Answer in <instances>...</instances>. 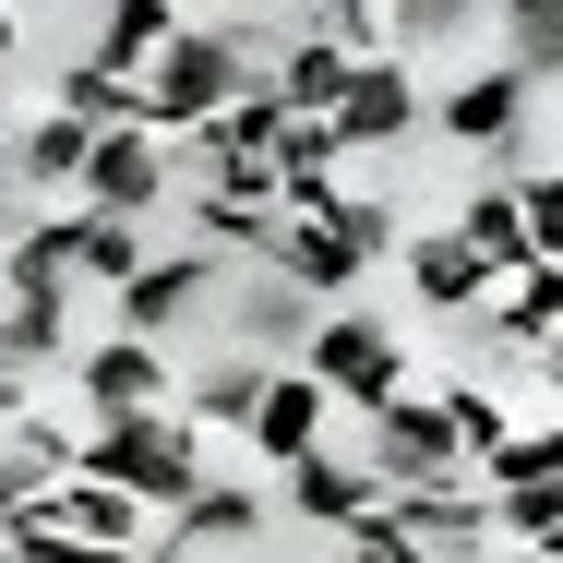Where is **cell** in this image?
I'll use <instances>...</instances> for the list:
<instances>
[{"label":"cell","instance_id":"obj_1","mask_svg":"<svg viewBox=\"0 0 563 563\" xmlns=\"http://www.w3.org/2000/svg\"><path fill=\"white\" fill-rule=\"evenodd\" d=\"M205 455H217V444H205L180 408H132V420H97V432H85V467H97V479H120V492H144L156 516H180V504L217 479Z\"/></svg>","mask_w":563,"mask_h":563},{"label":"cell","instance_id":"obj_2","mask_svg":"<svg viewBox=\"0 0 563 563\" xmlns=\"http://www.w3.org/2000/svg\"><path fill=\"white\" fill-rule=\"evenodd\" d=\"M252 85H264V60H252L228 24H180V48L144 73V120H156L168 144H192V132H205V120H228Z\"/></svg>","mask_w":563,"mask_h":563},{"label":"cell","instance_id":"obj_3","mask_svg":"<svg viewBox=\"0 0 563 563\" xmlns=\"http://www.w3.org/2000/svg\"><path fill=\"white\" fill-rule=\"evenodd\" d=\"M360 467L384 492H455V479H479V455L455 444L444 396H396L384 420H360Z\"/></svg>","mask_w":563,"mask_h":563},{"label":"cell","instance_id":"obj_4","mask_svg":"<svg viewBox=\"0 0 563 563\" xmlns=\"http://www.w3.org/2000/svg\"><path fill=\"white\" fill-rule=\"evenodd\" d=\"M300 360L324 372V396H336V408H360V420H384V408L408 396V347H396V324H384V312H360V300H347V312H324Z\"/></svg>","mask_w":563,"mask_h":563},{"label":"cell","instance_id":"obj_5","mask_svg":"<svg viewBox=\"0 0 563 563\" xmlns=\"http://www.w3.org/2000/svg\"><path fill=\"white\" fill-rule=\"evenodd\" d=\"M168 192H180V144H168L156 120H120V132H97L73 205H97V217H156Z\"/></svg>","mask_w":563,"mask_h":563},{"label":"cell","instance_id":"obj_6","mask_svg":"<svg viewBox=\"0 0 563 563\" xmlns=\"http://www.w3.org/2000/svg\"><path fill=\"white\" fill-rule=\"evenodd\" d=\"M528 109H540V85H528L516 60H479V73H455L444 97H432V132H444V144H467V156H516Z\"/></svg>","mask_w":563,"mask_h":563},{"label":"cell","instance_id":"obj_7","mask_svg":"<svg viewBox=\"0 0 563 563\" xmlns=\"http://www.w3.org/2000/svg\"><path fill=\"white\" fill-rule=\"evenodd\" d=\"M217 276H240V264H217L205 240H192V252H156V264H144V276L109 300V324H120V336H156V347H168L192 312H205V300H228Z\"/></svg>","mask_w":563,"mask_h":563},{"label":"cell","instance_id":"obj_8","mask_svg":"<svg viewBox=\"0 0 563 563\" xmlns=\"http://www.w3.org/2000/svg\"><path fill=\"white\" fill-rule=\"evenodd\" d=\"M324 432H336V396H324V372L312 360H276L264 372V408H252V467H300V455H324Z\"/></svg>","mask_w":563,"mask_h":563},{"label":"cell","instance_id":"obj_9","mask_svg":"<svg viewBox=\"0 0 563 563\" xmlns=\"http://www.w3.org/2000/svg\"><path fill=\"white\" fill-rule=\"evenodd\" d=\"M168 372H180V360H168V347L156 336H97V347H73V396H85V408H97V420H132V408H180V396H168Z\"/></svg>","mask_w":563,"mask_h":563},{"label":"cell","instance_id":"obj_10","mask_svg":"<svg viewBox=\"0 0 563 563\" xmlns=\"http://www.w3.org/2000/svg\"><path fill=\"white\" fill-rule=\"evenodd\" d=\"M228 336L252 347V360H300V347H312V324H324V300H312V288H288V276H264V264H240V276H228Z\"/></svg>","mask_w":563,"mask_h":563},{"label":"cell","instance_id":"obj_11","mask_svg":"<svg viewBox=\"0 0 563 563\" xmlns=\"http://www.w3.org/2000/svg\"><path fill=\"white\" fill-rule=\"evenodd\" d=\"M420 120H432V97H420V60H360V85L336 97L347 156H384V144H408Z\"/></svg>","mask_w":563,"mask_h":563},{"label":"cell","instance_id":"obj_12","mask_svg":"<svg viewBox=\"0 0 563 563\" xmlns=\"http://www.w3.org/2000/svg\"><path fill=\"white\" fill-rule=\"evenodd\" d=\"M276 479H288V516H312V528H336V540L396 504V492L360 467V444H324V455H300V467H276Z\"/></svg>","mask_w":563,"mask_h":563},{"label":"cell","instance_id":"obj_13","mask_svg":"<svg viewBox=\"0 0 563 563\" xmlns=\"http://www.w3.org/2000/svg\"><path fill=\"white\" fill-rule=\"evenodd\" d=\"M264 276H288V288H312L324 312H347V300H360V276H372V252H360V240H336L324 217H288V228H276V264H264Z\"/></svg>","mask_w":563,"mask_h":563},{"label":"cell","instance_id":"obj_14","mask_svg":"<svg viewBox=\"0 0 563 563\" xmlns=\"http://www.w3.org/2000/svg\"><path fill=\"white\" fill-rule=\"evenodd\" d=\"M240 540H264V492H252L240 467H217V479H205V492L168 516V540H156V552L192 563V552H240Z\"/></svg>","mask_w":563,"mask_h":563},{"label":"cell","instance_id":"obj_15","mask_svg":"<svg viewBox=\"0 0 563 563\" xmlns=\"http://www.w3.org/2000/svg\"><path fill=\"white\" fill-rule=\"evenodd\" d=\"M60 528H73V540H109V552H156V540H168V516H156L144 492L97 479V467H73V479H60Z\"/></svg>","mask_w":563,"mask_h":563},{"label":"cell","instance_id":"obj_16","mask_svg":"<svg viewBox=\"0 0 563 563\" xmlns=\"http://www.w3.org/2000/svg\"><path fill=\"white\" fill-rule=\"evenodd\" d=\"M396 264H408V288H420L432 312H455V324H479V312H492V288H504V276H492V264H479L455 228H420Z\"/></svg>","mask_w":563,"mask_h":563},{"label":"cell","instance_id":"obj_17","mask_svg":"<svg viewBox=\"0 0 563 563\" xmlns=\"http://www.w3.org/2000/svg\"><path fill=\"white\" fill-rule=\"evenodd\" d=\"M264 372H276V360H252V347H228V360H205V372L180 384V420H192L205 444H252V408H264Z\"/></svg>","mask_w":563,"mask_h":563},{"label":"cell","instance_id":"obj_18","mask_svg":"<svg viewBox=\"0 0 563 563\" xmlns=\"http://www.w3.org/2000/svg\"><path fill=\"white\" fill-rule=\"evenodd\" d=\"M492 347H528V360H552L563 347V264H516L504 288H492Z\"/></svg>","mask_w":563,"mask_h":563},{"label":"cell","instance_id":"obj_19","mask_svg":"<svg viewBox=\"0 0 563 563\" xmlns=\"http://www.w3.org/2000/svg\"><path fill=\"white\" fill-rule=\"evenodd\" d=\"M85 156H97V120H73V109H48V120L12 132V180H24V192H85Z\"/></svg>","mask_w":563,"mask_h":563},{"label":"cell","instance_id":"obj_20","mask_svg":"<svg viewBox=\"0 0 563 563\" xmlns=\"http://www.w3.org/2000/svg\"><path fill=\"white\" fill-rule=\"evenodd\" d=\"M455 240H467L492 276L540 264V252H528V205H516V180H467V192H455Z\"/></svg>","mask_w":563,"mask_h":563},{"label":"cell","instance_id":"obj_21","mask_svg":"<svg viewBox=\"0 0 563 563\" xmlns=\"http://www.w3.org/2000/svg\"><path fill=\"white\" fill-rule=\"evenodd\" d=\"M168 48H180V0H109V12H97V48H85V60H109V73H132V85H144Z\"/></svg>","mask_w":563,"mask_h":563},{"label":"cell","instance_id":"obj_22","mask_svg":"<svg viewBox=\"0 0 563 563\" xmlns=\"http://www.w3.org/2000/svg\"><path fill=\"white\" fill-rule=\"evenodd\" d=\"M73 264H85V288H132L144 264H156V240H144V217H97V205H73Z\"/></svg>","mask_w":563,"mask_h":563},{"label":"cell","instance_id":"obj_23","mask_svg":"<svg viewBox=\"0 0 563 563\" xmlns=\"http://www.w3.org/2000/svg\"><path fill=\"white\" fill-rule=\"evenodd\" d=\"M0 276H12L24 300H73V288H85V264H73V217H36L12 252H0Z\"/></svg>","mask_w":563,"mask_h":563},{"label":"cell","instance_id":"obj_24","mask_svg":"<svg viewBox=\"0 0 563 563\" xmlns=\"http://www.w3.org/2000/svg\"><path fill=\"white\" fill-rule=\"evenodd\" d=\"M264 85H276L288 109H324V120H336V97H347V85H360V60H347V48H324V36H288Z\"/></svg>","mask_w":563,"mask_h":563},{"label":"cell","instance_id":"obj_25","mask_svg":"<svg viewBox=\"0 0 563 563\" xmlns=\"http://www.w3.org/2000/svg\"><path fill=\"white\" fill-rule=\"evenodd\" d=\"M384 12H396V60H455L492 24V0H384Z\"/></svg>","mask_w":563,"mask_h":563},{"label":"cell","instance_id":"obj_26","mask_svg":"<svg viewBox=\"0 0 563 563\" xmlns=\"http://www.w3.org/2000/svg\"><path fill=\"white\" fill-rule=\"evenodd\" d=\"M552 479H563V420H516L479 455V492H552Z\"/></svg>","mask_w":563,"mask_h":563},{"label":"cell","instance_id":"obj_27","mask_svg":"<svg viewBox=\"0 0 563 563\" xmlns=\"http://www.w3.org/2000/svg\"><path fill=\"white\" fill-rule=\"evenodd\" d=\"M300 36H324L347 60H396V12L384 0H300Z\"/></svg>","mask_w":563,"mask_h":563},{"label":"cell","instance_id":"obj_28","mask_svg":"<svg viewBox=\"0 0 563 563\" xmlns=\"http://www.w3.org/2000/svg\"><path fill=\"white\" fill-rule=\"evenodd\" d=\"M60 109L97 120V132H120V120H144V85H132V73H109V60H60Z\"/></svg>","mask_w":563,"mask_h":563},{"label":"cell","instance_id":"obj_29","mask_svg":"<svg viewBox=\"0 0 563 563\" xmlns=\"http://www.w3.org/2000/svg\"><path fill=\"white\" fill-rule=\"evenodd\" d=\"M324 228H336V240H360L372 264H384V252H408V240H396V217H384V192H372V180H336V205H324Z\"/></svg>","mask_w":563,"mask_h":563},{"label":"cell","instance_id":"obj_30","mask_svg":"<svg viewBox=\"0 0 563 563\" xmlns=\"http://www.w3.org/2000/svg\"><path fill=\"white\" fill-rule=\"evenodd\" d=\"M504 60H516L528 85H563V0H552V12H516V24H504Z\"/></svg>","mask_w":563,"mask_h":563},{"label":"cell","instance_id":"obj_31","mask_svg":"<svg viewBox=\"0 0 563 563\" xmlns=\"http://www.w3.org/2000/svg\"><path fill=\"white\" fill-rule=\"evenodd\" d=\"M444 420H455V444H467V455H492L504 432H516V408H504L492 384H444Z\"/></svg>","mask_w":563,"mask_h":563},{"label":"cell","instance_id":"obj_32","mask_svg":"<svg viewBox=\"0 0 563 563\" xmlns=\"http://www.w3.org/2000/svg\"><path fill=\"white\" fill-rule=\"evenodd\" d=\"M516 205H528V252L563 264V180H516Z\"/></svg>","mask_w":563,"mask_h":563},{"label":"cell","instance_id":"obj_33","mask_svg":"<svg viewBox=\"0 0 563 563\" xmlns=\"http://www.w3.org/2000/svg\"><path fill=\"white\" fill-rule=\"evenodd\" d=\"M73 563H156V552H109V540H85V552H73Z\"/></svg>","mask_w":563,"mask_h":563},{"label":"cell","instance_id":"obj_34","mask_svg":"<svg viewBox=\"0 0 563 563\" xmlns=\"http://www.w3.org/2000/svg\"><path fill=\"white\" fill-rule=\"evenodd\" d=\"M516 12H552V0H492V24H516Z\"/></svg>","mask_w":563,"mask_h":563},{"label":"cell","instance_id":"obj_35","mask_svg":"<svg viewBox=\"0 0 563 563\" xmlns=\"http://www.w3.org/2000/svg\"><path fill=\"white\" fill-rule=\"evenodd\" d=\"M12 36H24V24H12V0H0V60H12Z\"/></svg>","mask_w":563,"mask_h":563},{"label":"cell","instance_id":"obj_36","mask_svg":"<svg viewBox=\"0 0 563 563\" xmlns=\"http://www.w3.org/2000/svg\"><path fill=\"white\" fill-rule=\"evenodd\" d=\"M12 132H24V120H12V97H0V156H12Z\"/></svg>","mask_w":563,"mask_h":563},{"label":"cell","instance_id":"obj_37","mask_svg":"<svg viewBox=\"0 0 563 563\" xmlns=\"http://www.w3.org/2000/svg\"><path fill=\"white\" fill-rule=\"evenodd\" d=\"M552 384H563V347H552Z\"/></svg>","mask_w":563,"mask_h":563},{"label":"cell","instance_id":"obj_38","mask_svg":"<svg viewBox=\"0 0 563 563\" xmlns=\"http://www.w3.org/2000/svg\"><path fill=\"white\" fill-rule=\"evenodd\" d=\"M336 563H360V552H347V540H336Z\"/></svg>","mask_w":563,"mask_h":563},{"label":"cell","instance_id":"obj_39","mask_svg":"<svg viewBox=\"0 0 563 563\" xmlns=\"http://www.w3.org/2000/svg\"><path fill=\"white\" fill-rule=\"evenodd\" d=\"M0 563H12V552H0Z\"/></svg>","mask_w":563,"mask_h":563}]
</instances>
